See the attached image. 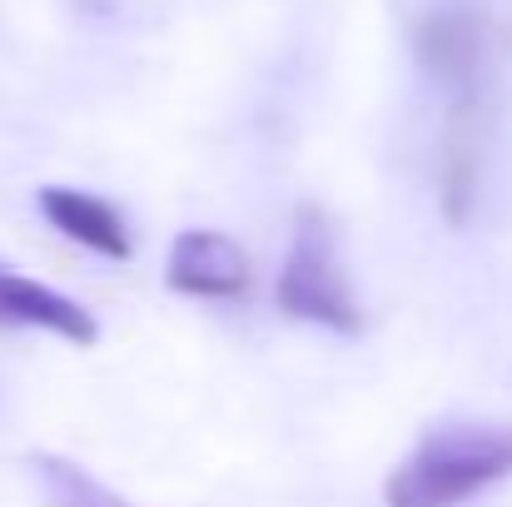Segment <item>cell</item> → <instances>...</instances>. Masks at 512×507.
<instances>
[{
  "mask_svg": "<svg viewBox=\"0 0 512 507\" xmlns=\"http://www.w3.org/2000/svg\"><path fill=\"white\" fill-rule=\"evenodd\" d=\"M418 60L423 70L458 95V105H473L478 85L493 65V25L478 5H438L418 20Z\"/></svg>",
  "mask_w": 512,
  "mask_h": 507,
  "instance_id": "3",
  "label": "cell"
},
{
  "mask_svg": "<svg viewBox=\"0 0 512 507\" xmlns=\"http://www.w3.org/2000/svg\"><path fill=\"white\" fill-rule=\"evenodd\" d=\"M0 329H40V334H55L75 348H90L100 338V324L90 309H80L75 299H65L50 284L25 279L5 264H0Z\"/></svg>",
  "mask_w": 512,
  "mask_h": 507,
  "instance_id": "5",
  "label": "cell"
},
{
  "mask_svg": "<svg viewBox=\"0 0 512 507\" xmlns=\"http://www.w3.org/2000/svg\"><path fill=\"white\" fill-rule=\"evenodd\" d=\"M35 204L50 219V229H60L65 239L85 244L90 254H105L115 264L130 259L135 244H130V229H125V219H120L115 204H105V199H95L85 189H65V184H45L35 194Z\"/></svg>",
  "mask_w": 512,
  "mask_h": 507,
  "instance_id": "6",
  "label": "cell"
},
{
  "mask_svg": "<svg viewBox=\"0 0 512 507\" xmlns=\"http://www.w3.org/2000/svg\"><path fill=\"white\" fill-rule=\"evenodd\" d=\"M165 284L184 299H244L254 284V264L239 239L219 229H184L170 244Z\"/></svg>",
  "mask_w": 512,
  "mask_h": 507,
  "instance_id": "4",
  "label": "cell"
},
{
  "mask_svg": "<svg viewBox=\"0 0 512 507\" xmlns=\"http://www.w3.org/2000/svg\"><path fill=\"white\" fill-rule=\"evenodd\" d=\"M274 304H279L289 319L319 324V329H329V334H358V329H363L353 284H348V274H343L334 224H329L319 209H304V214H299L289 259H284L279 284H274Z\"/></svg>",
  "mask_w": 512,
  "mask_h": 507,
  "instance_id": "2",
  "label": "cell"
},
{
  "mask_svg": "<svg viewBox=\"0 0 512 507\" xmlns=\"http://www.w3.org/2000/svg\"><path fill=\"white\" fill-rule=\"evenodd\" d=\"M35 483L50 498V507H135L130 498H120L115 488H105L90 468H80L75 458L60 453H30Z\"/></svg>",
  "mask_w": 512,
  "mask_h": 507,
  "instance_id": "7",
  "label": "cell"
},
{
  "mask_svg": "<svg viewBox=\"0 0 512 507\" xmlns=\"http://www.w3.org/2000/svg\"><path fill=\"white\" fill-rule=\"evenodd\" d=\"M512 478V418L443 423L388 473V507H463Z\"/></svg>",
  "mask_w": 512,
  "mask_h": 507,
  "instance_id": "1",
  "label": "cell"
}]
</instances>
